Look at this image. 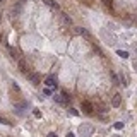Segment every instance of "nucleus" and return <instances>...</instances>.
Returning <instances> with one entry per match:
<instances>
[{
	"instance_id": "9b49d317",
	"label": "nucleus",
	"mask_w": 137,
	"mask_h": 137,
	"mask_svg": "<svg viewBox=\"0 0 137 137\" xmlns=\"http://www.w3.org/2000/svg\"><path fill=\"white\" fill-rule=\"evenodd\" d=\"M33 113H34V117H36V118H40V117H41V113H40V110H34Z\"/></svg>"
},
{
	"instance_id": "423d86ee",
	"label": "nucleus",
	"mask_w": 137,
	"mask_h": 137,
	"mask_svg": "<svg viewBox=\"0 0 137 137\" xmlns=\"http://www.w3.org/2000/svg\"><path fill=\"white\" fill-rule=\"evenodd\" d=\"M117 55H118V57H122V58H127V57H129V51L118 50V51H117Z\"/></svg>"
},
{
	"instance_id": "f257e3e1",
	"label": "nucleus",
	"mask_w": 137,
	"mask_h": 137,
	"mask_svg": "<svg viewBox=\"0 0 137 137\" xmlns=\"http://www.w3.org/2000/svg\"><path fill=\"white\" fill-rule=\"evenodd\" d=\"M93 134V125H87V123H82L79 127V135L81 137H91Z\"/></svg>"
},
{
	"instance_id": "7ed1b4c3",
	"label": "nucleus",
	"mask_w": 137,
	"mask_h": 137,
	"mask_svg": "<svg viewBox=\"0 0 137 137\" xmlns=\"http://www.w3.org/2000/svg\"><path fill=\"white\" fill-rule=\"evenodd\" d=\"M82 108H84L86 113H93V105L89 101H84V103H82Z\"/></svg>"
},
{
	"instance_id": "6e6552de",
	"label": "nucleus",
	"mask_w": 137,
	"mask_h": 137,
	"mask_svg": "<svg viewBox=\"0 0 137 137\" xmlns=\"http://www.w3.org/2000/svg\"><path fill=\"white\" fill-rule=\"evenodd\" d=\"M0 123H5V125H12L10 122H9L7 118H4V117H0Z\"/></svg>"
},
{
	"instance_id": "20e7f679",
	"label": "nucleus",
	"mask_w": 137,
	"mask_h": 137,
	"mask_svg": "<svg viewBox=\"0 0 137 137\" xmlns=\"http://www.w3.org/2000/svg\"><path fill=\"white\" fill-rule=\"evenodd\" d=\"M120 103H122V96H120V94H115L113 99H111V105H113V106H120Z\"/></svg>"
},
{
	"instance_id": "4468645a",
	"label": "nucleus",
	"mask_w": 137,
	"mask_h": 137,
	"mask_svg": "<svg viewBox=\"0 0 137 137\" xmlns=\"http://www.w3.org/2000/svg\"><path fill=\"white\" fill-rule=\"evenodd\" d=\"M67 137H75V135L72 134V132H68V134H67Z\"/></svg>"
},
{
	"instance_id": "ddd939ff",
	"label": "nucleus",
	"mask_w": 137,
	"mask_h": 137,
	"mask_svg": "<svg viewBox=\"0 0 137 137\" xmlns=\"http://www.w3.org/2000/svg\"><path fill=\"white\" fill-rule=\"evenodd\" d=\"M48 137H58L57 134H53V132H51V134H48Z\"/></svg>"
},
{
	"instance_id": "2eb2a0df",
	"label": "nucleus",
	"mask_w": 137,
	"mask_h": 137,
	"mask_svg": "<svg viewBox=\"0 0 137 137\" xmlns=\"http://www.w3.org/2000/svg\"><path fill=\"white\" fill-rule=\"evenodd\" d=\"M0 2H4V0H0Z\"/></svg>"
},
{
	"instance_id": "39448f33",
	"label": "nucleus",
	"mask_w": 137,
	"mask_h": 137,
	"mask_svg": "<svg viewBox=\"0 0 137 137\" xmlns=\"http://www.w3.org/2000/svg\"><path fill=\"white\" fill-rule=\"evenodd\" d=\"M29 79H31L33 84H40V75L38 74H29Z\"/></svg>"
},
{
	"instance_id": "0eeeda50",
	"label": "nucleus",
	"mask_w": 137,
	"mask_h": 137,
	"mask_svg": "<svg viewBox=\"0 0 137 137\" xmlns=\"http://www.w3.org/2000/svg\"><path fill=\"white\" fill-rule=\"evenodd\" d=\"M46 4H48V5H51V7H55V9H58V4L57 2H53V0H45Z\"/></svg>"
},
{
	"instance_id": "1a4fd4ad",
	"label": "nucleus",
	"mask_w": 137,
	"mask_h": 137,
	"mask_svg": "<svg viewBox=\"0 0 137 137\" xmlns=\"http://www.w3.org/2000/svg\"><path fill=\"white\" fill-rule=\"evenodd\" d=\"M115 129H117V130L123 129V123H122V122H117V123H115Z\"/></svg>"
},
{
	"instance_id": "f8f14e48",
	"label": "nucleus",
	"mask_w": 137,
	"mask_h": 137,
	"mask_svg": "<svg viewBox=\"0 0 137 137\" xmlns=\"http://www.w3.org/2000/svg\"><path fill=\"white\" fill-rule=\"evenodd\" d=\"M105 2V5H108V7H113V4H111V0H103Z\"/></svg>"
},
{
	"instance_id": "f03ea898",
	"label": "nucleus",
	"mask_w": 137,
	"mask_h": 137,
	"mask_svg": "<svg viewBox=\"0 0 137 137\" xmlns=\"http://www.w3.org/2000/svg\"><path fill=\"white\" fill-rule=\"evenodd\" d=\"M46 86H50V87H57V77H53V75H50V77H48V79H46V82H45Z\"/></svg>"
},
{
	"instance_id": "9d476101",
	"label": "nucleus",
	"mask_w": 137,
	"mask_h": 137,
	"mask_svg": "<svg viewBox=\"0 0 137 137\" xmlns=\"http://www.w3.org/2000/svg\"><path fill=\"white\" fill-rule=\"evenodd\" d=\"M10 57H12V58H19V55H17L16 50H10Z\"/></svg>"
}]
</instances>
